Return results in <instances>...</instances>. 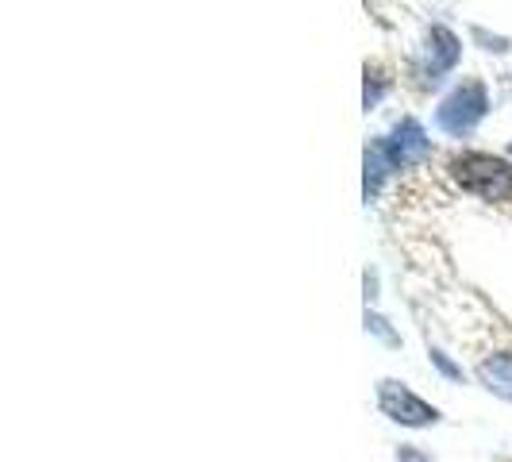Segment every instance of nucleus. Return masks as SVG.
<instances>
[{
  "label": "nucleus",
  "instance_id": "obj_3",
  "mask_svg": "<svg viewBox=\"0 0 512 462\" xmlns=\"http://www.w3.org/2000/svg\"><path fill=\"white\" fill-rule=\"evenodd\" d=\"M378 405L389 420L397 424H409V428H424V424H436L439 412L432 405H424L416 393H409L401 382H382L378 385Z\"/></svg>",
  "mask_w": 512,
  "mask_h": 462
},
{
  "label": "nucleus",
  "instance_id": "obj_4",
  "mask_svg": "<svg viewBox=\"0 0 512 462\" xmlns=\"http://www.w3.org/2000/svg\"><path fill=\"white\" fill-rule=\"evenodd\" d=\"M385 154H389L393 166H412V162H420V158L428 154L424 128H420L416 120H401L397 131H393V139H385Z\"/></svg>",
  "mask_w": 512,
  "mask_h": 462
},
{
  "label": "nucleus",
  "instance_id": "obj_7",
  "mask_svg": "<svg viewBox=\"0 0 512 462\" xmlns=\"http://www.w3.org/2000/svg\"><path fill=\"white\" fill-rule=\"evenodd\" d=\"M378 97H382V74L366 66V108H374V104H378Z\"/></svg>",
  "mask_w": 512,
  "mask_h": 462
},
{
  "label": "nucleus",
  "instance_id": "obj_5",
  "mask_svg": "<svg viewBox=\"0 0 512 462\" xmlns=\"http://www.w3.org/2000/svg\"><path fill=\"white\" fill-rule=\"evenodd\" d=\"M455 62H459V39H455V31L432 27V35H428V70H432V81H436V74L451 70Z\"/></svg>",
  "mask_w": 512,
  "mask_h": 462
},
{
  "label": "nucleus",
  "instance_id": "obj_1",
  "mask_svg": "<svg viewBox=\"0 0 512 462\" xmlns=\"http://www.w3.org/2000/svg\"><path fill=\"white\" fill-rule=\"evenodd\" d=\"M451 178L482 201H512V166L493 154H459L451 158Z\"/></svg>",
  "mask_w": 512,
  "mask_h": 462
},
{
  "label": "nucleus",
  "instance_id": "obj_8",
  "mask_svg": "<svg viewBox=\"0 0 512 462\" xmlns=\"http://www.w3.org/2000/svg\"><path fill=\"white\" fill-rule=\"evenodd\" d=\"M401 462H424L416 451H409V447H401Z\"/></svg>",
  "mask_w": 512,
  "mask_h": 462
},
{
  "label": "nucleus",
  "instance_id": "obj_2",
  "mask_svg": "<svg viewBox=\"0 0 512 462\" xmlns=\"http://www.w3.org/2000/svg\"><path fill=\"white\" fill-rule=\"evenodd\" d=\"M486 89H482V81H462L459 89L447 97V101L439 104L436 120L443 131H451V135H470V131L478 128V120L486 116Z\"/></svg>",
  "mask_w": 512,
  "mask_h": 462
},
{
  "label": "nucleus",
  "instance_id": "obj_6",
  "mask_svg": "<svg viewBox=\"0 0 512 462\" xmlns=\"http://www.w3.org/2000/svg\"><path fill=\"white\" fill-rule=\"evenodd\" d=\"M478 378H482V385H486L489 393L512 401V355H493V359H486L478 366Z\"/></svg>",
  "mask_w": 512,
  "mask_h": 462
}]
</instances>
